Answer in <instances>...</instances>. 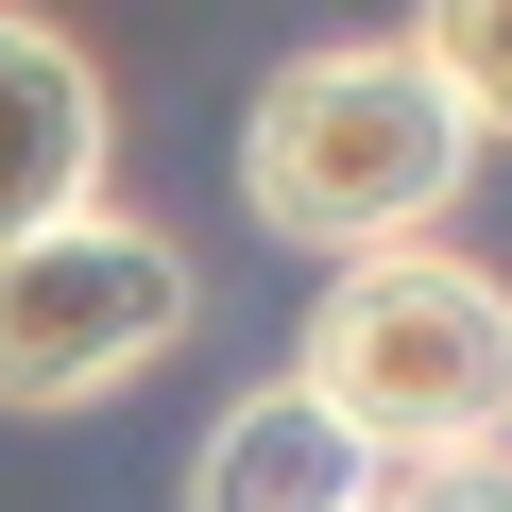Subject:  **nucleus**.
<instances>
[{"label": "nucleus", "instance_id": "f257e3e1", "mask_svg": "<svg viewBox=\"0 0 512 512\" xmlns=\"http://www.w3.org/2000/svg\"><path fill=\"white\" fill-rule=\"evenodd\" d=\"M478 171V120L427 86L410 35H342V52H291L239 120V205L308 239V256H359V239H427Z\"/></svg>", "mask_w": 512, "mask_h": 512}, {"label": "nucleus", "instance_id": "f03ea898", "mask_svg": "<svg viewBox=\"0 0 512 512\" xmlns=\"http://www.w3.org/2000/svg\"><path fill=\"white\" fill-rule=\"evenodd\" d=\"M376 461H427V444H495L512 427V291L478 256H427V239H359L325 308H308V359H291Z\"/></svg>", "mask_w": 512, "mask_h": 512}, {"label": "nucleus", "instance_id": "7ed1b4c3", "mask_svg": "<svg viewBox=\"0 0 512 512\" xmlns=\"http://www.w3.org/2000/svg\"><path fill=\"white\" fill-rule=\"evenodd\" d=\"M188 239L120 222V205H69V222H18L0 239V410H86L120 376H154L188 342Z\"/></svg>", "mask_w": 512, "mask_h": 512}, {"label": "nucleus", "instance_id": "20e7f679", "mask_svg": "<svg viewBox=\"0 0 512 512\" xmlns=\"http://www.w3.org/2000/svg\"><path fill=\"white\" fill-rule=\"evenodd\" d=\"M103 154H120L103 69H86L52 18H18V0H0V239H18V222H69V205H103Z\"/></svg>", "mask_w": 512, "mask_h": 512}, {"label": "nucleus", "instance_id": "39448f33", "mask_svg": "<svg viewBox=\"0 0 512 512\" xmlns=\"http://www.w3.org/2000/svg\"><path fill=\"white\" fill-rule=\"evenodd\" d=\"M188 512H376V444H359L308 376H256V393L205 427Z\"/></svg>", "mask_w": 512, "mask_h": 512}, {"label": "nucleus", "instance_id": "423d86ee", "mask_svg": "<svg viewBox=\"0 0 512 512\" xmlns=\"http://www.w3.org/2000/svg\"><path fill=\"white\" fill-rule=\"evenodd\" d=\"M410 52L478 137H512V0H410Z\"/></svg>", "mask_w": 512, "mask_h": 512}, {"label": "nucleus", "instance_id": "0eeeda50", "mask_svg": "<svg viewBox=\"0 0 512 512\" xmlns=\"http://www.w3.org/2000/svg\"><path fill=\"white\" fill-rule=\"evenodd\" d=\"M376 512H512V427H495V444H427Z\"/></svg>", "mask_w": 512, "mask_h": 512}]
</instances>
